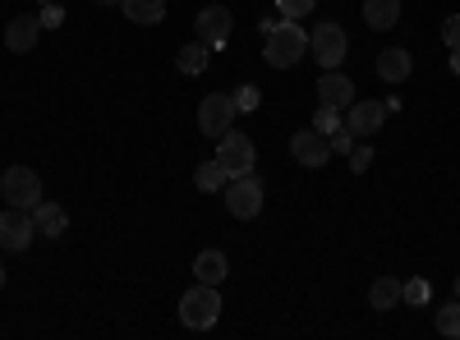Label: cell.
Wrapping results in <instances>:
<instances>
[{"mask_svg":"<svg viewBox=\"0 0 460 340\" xmlns=\"http://www.w3.org/2000/svg\"><path fill=\"white\" fill-rule=\"evenodd\" d=\"M235 97L230 92H208L203 97V106H199V129L208 134V138H221V134H230V125H235Z\"/></svg>","mask_w":460,"mask_h":340,"instance_id":"6","label":"cell"},{"mask_svg":"<svg viewBox=\"0 0 460 340\" xmlns=\"http://www.w3.org/2000/svg\"><path fill=\"white\" fill-rule=\"evenodd\" d=\"M217 161H221V170H226L230 179L249 175V170H253V143H249V134H240V129L221 134V138H217Z\"/></svg>","mask_w":460,"mask_h":340,"instance_id":"7","label":"cell"},{"mask_svg":"<svg viewBox=\"0 0 460 340\" xmlns=\"http://www.w3.org/2000/svg\"><path fill=\"white\" fill-rule=\"evenodd\" d=\"M281 19H286V14H281V10H277V14H262V19H258V32H262V37H267V32H272V28H277V23H281Z\"/></svg>","mask_w":460,"mask_h":340,"instance_id":"31","label":"cell"},{"mask_svg":"<svg viewBox=\"0 0 460 340\" xmlns=\"http://www.w3.org/2000/svg\"><path fill=\"white\" fill-rule=\"evenodd\" d=\"M226 207H230V216H240V221H253L262 212V184H258L253 170L226 179Z\"/></svg>","mask_w":460,"mask_h":340,"instance_id":"5","label":"cell"},{"mask_svg":"<svg viewBox=\"0 0 460 340\" xmlns=\"http://www.w3.org/2000/svg\"><path fill=\"white\" fill-rule=\"evenodd\" d=\"M230 28H235V14H230L226 5H208V10L199 14V42L226 47V42H230Z\"/></svg>","mask_w":460,"mask_h":340,"instance_id":"10","label":"cell"},{"mask_svg":"<svg viewBox=\"0 0 460 340\" xmlns=\"http://www.w3.org/2000/svg\"><path fill=\"white\" fill-rule=\"evenodd\" d=\"M32 240H37L32 212H23V207H5V212H0V248H10V253H23V248H28Z\"/></svg>","mask_w":460,"mask_h":340,"instance_id":"8","label":"cell"},{"mask_svg":"<svg viewBox=\"0 0 460 340\" xmlns=\"http://www.w3.org/2000/svg\"><path fill=\"white\" fill-rule=\"evenodd\" d=\"M97 5H120V0H97Z\"/></svg>","mask_w":460,"mask_h":340,"instance_id":"33","label":"cell"},{"mask_svg":"<svg viewBox=\"0 0 460 340\" xmlns=\"http://www.w3.org/2000/svg\"><path fill=\"white\" fill-rule=\"evenodd\" d=\"M304 51H309V37H304V28L295 23V19H281L272 32H267V65L272 69H290V65H299L304 60Z\"/></svg>","mask_w":460,"mask_h":340,"instance_id":"1","label":"cell"},{"mask_svg":"<svg viewBox=\"0 0 460 340\" xmlns=\"http://www.w3.org/2000/svg\"><path fill=\"white\" fill-rule=\"evenodd\" d=\"M37 32H42L37 14H14V19L5 23V47H10L14 56H28V51L37 47Z\"/></svg>","mask_w":460,"mask_h":340,"instance_id":"14","label":"cell"},{"mask_svg":"<svg viewBox=\"0 0 460 340\" xmlns=\"http://www.w3.org/2000/svg\"><path fill=\"white\" fill-rule=\"evenodd\" d=\"M456 299H460V276H456Z\"/></svg>","mask_w":460,"mask_h":340,"instance_id":"34","label":"cell"},{"mask_svg":"<svg viewBox=\"0 0 460 340\" xmlns=\"http://www.w3.org/2000/svg\"><path fill=\"white\" fill-rule=\"evenodd\" d=\"M318 5V0H277V10L286 14V19H299V14H309Z\"/></svg>","mask_w":460,"mask_h":340,"instance_id":"26","label":"cell"},{"mask_svg":"<svg viewBox=\"0 0 460 340\" xmlns=\"http://www.w3.org/2000/svg\"><path fill=\"white\" fill-rule=\"evenodd\" d=\"M0 194H5L10 207H23L32 212L37 203H42V179H37L32 166H10L5 175H0Z\"/></svg>","mask_w":460,"mask_h":340,"instance_id":"3","label":"cell"},{"mask_svg":"<svg viewBox=\"0 0 460 340\" xmlns=\"http://www.w3.org/2000/svg\"><path fill=\"white\" fill-rule=\"evenodd\" d=\"M32 225H37V235L60 240L65 225H69V216H65V207H56V203H37V207H32Z\"/></svg>","mask_w":460,"mask_h":340,"instance_id":"16","label":"cell"},{"mask_svg":"<svg viewBox=\"0 0 460 340\" xmlns=\"http://www.w3.org/2000/svg\"><path fill=\"white\" fill-rule=\"evenodd\" d=\"M438 331L442 336H460V299H456V304H447V309H438Z\"/></svg>","mask_w":460,"mask_h":340,"instance_id":"22","label":"cell"},{"mask_svg":"<svg viewBox=\"0 0 460 340\" xmlns=\"http://www.w3.org/2000/svg\"><path fill=\"white\" fill-rule=\"evenodd\" d=\"M401 19V0H364V23L368 28H392Z\"/></svg>","mask_w":460,"mask_h":340,"instance_id":"19","label":"cell"},{"mask_svg":"<svg viewBox=\"0 0 460 340\" xmlns=\"http://www.w3.org/2000/svg\"><path fill=\"white\" fill-rule=\"evenodd\" d=\"M290 157H295L299 166L318 170V166H327V157H332V143H327L318 129H299V134L290 138Z\"/></svg>","mask_w":460,"mask_h":340,"instance_id":"9","label":"cell"},{"mask_svg":"<svg viewBox=\"0 0 460 340\" xmlns=\"http://www.w3.org/2000/svg\"><path fill=\"white\" fill-rule=\"evenodd\" d=\"M37 5H51V0H37Z\"/></svg>","mask_w":460,"mask_h":340,"instance_id":"36","label":"cell"},{"mask_svg":"<svg viewBox=\"0 0 460 340\" xmlns=\"http://www.w3.org/2000/svg\"><path fill=\"white\" fill-rule=\"evenodd\" d=\"M194 179H199L203 194H217V188H226V179H230V175H226V170H221V161L212 157V161H203V166H199V175H194Z\"/></svg>","mask_w":460,"mask_h":340,"instance_id":"21","label":"cell"},{"mask_svg":"<svg viewBox=\"0 0 460 340\" xmlns=\"http://www.w3.org/2000/svg\"><path fill=\"white\" fill-rule=\"evenodd\" d=\"M309 51H314V60H318L323 69H341L345 51H350V37H345L341 23H318V28L309 32Z\"/></svg>","mask_w":460,"mask_h":340,"instance_id":"4","label":"cell"},{"mask_svg":"<svg viewBox=\"0 0 460 340\" xmlns=\"http://www.w3.org/2000/svg\"><path fill=\"white\" fill-rule=\"evenodd\" d=\"M373 69H377V79H382V83H405V79H410V69H414V60H410L405 47H387V51H377Z\"/></svg>","mask_w":460,"mask_h":340,"instance_id":"12","label":"cell"},{"mask_svg":"<svg viewBox=\"0 0 460 340\" xmlns=\"http://www.w3.org/2000/svg\"><path fill=\"white\" fill-rule=\"evenodd\" d=\"M451 74H460V51H451Z\"/></svg>","mask_w":460,"mask_h":340,"instance_id":"32","label":"cell"},{"mask_svg":"<svg viewBox=\"0 0 460 340\" xmlns=\"http://www.w3.org/2000/svg\"><path fill=\"white\" fill-rule=\"evenodd\" d=\"M194 276H199L203 285H221V281L230 276V262H226V253H221V248H203V253L194 257Z\"/></svg>","mask_w":460,"mask_h":340,"instance_id":"15","label":"cell"},{"mask_svg":"<svg viewBox=\"0 0 460 340\" xmlns=\"http://www.w3.org/2000/svg\"><path fill=\"white\" fill-rule=\"evenodd\" d=\"M382 120H387V106H382V101H355L350 116H345V129L359 134V138H368V134L382 129Z\"/></svg>","mask_w":460,"mask_h":340,"instance_id":"13","label":"cell"},{"mask_svg":"<svg viewBox=\"0 0 460 340\" xmlns=\"http://www.w3.org/2000/svg\"><path fill=\"white\" fill-rule=\"evenodd\" d=\"M258 101H262V97H258L253 83H244V88L235 92V110H258Z\"/></svg>","mask_w":460,"mask_h":340,"instance_id":"28","label":"cell"},{"mask_svg":"<svg viewBox=\"0 0 460 340\" xmlns=\"http://www.w3.org/2000/svg\"><path fill=\"white\" fill-rule=\"evenodd\" d=\"M0 285H5V267H0Z\"/></svg>","mask_w":460,"mask_h":340,"instance_id":"35","label":"cell"},{"mask_svg":"<svg viewBox=\"0 0 460 340\" xmlns=\"http://www.w3.org/2000/svg\"><path fill=\"white\" fill-rule=\"evenodd\" d=\"M221 318V294H217V285H194L184 299H180V322L189 327V331H208L212 322Z\"/></svg>","mask_w":460,"mask_h":340,"instance_id":"2","label":"cell"},{"mask_svg":"<svg viewBox=\"0 0 460 340\" xmlns=\"http://www.w3.org/2000/svg\"><path fill=\"white\" fill-rule=\"evenodd\" d=\"M125 5V19H134V23H162L166 19V0H120Z\"/></svg>","mask_w":460,"mask_h":340,"instance_id":"18","label":"cell"},{"mask_svg":"<svg viewBox=\"0 0 460 340\" xmlns=\"http://www.w3.org/2000/svg\"><path fill=\"white\" fill-rule=\"evenodd\" d=\"M314 129H318L323 138H332V134L341 129V110H336V106H318V116H314Z\"/></svg>","mask_w":460,"mask_h":340,"instance_id":"23","label":"cell"},{"mask_svg":"<svg viewBox=\"0 0 460 340\" xmlns=\"http://www.w3.org/2000/svg\"><path fill=\"white\" fill-rule=\"evenodd\" d=\"M327 143H332V153H341V157H350V153H355V134L345 129V125H341V129H336Z\"/></svg>","mask_w":460,"mask_h":340,"instance_id":"24","label":"cell"},{"mask_svg":"<svg viewBox=\"0 0 460 340\" xmlns=\"http://www.w3.org/2000/svg\"><path fill=\"white\" fill-rule=\"evenodd\" d=\"M318 106H336V110H350L355 106V83L345 79V74L327 69L318 79Z\"/></svg>","mask_w":460,"mask_h":340,"instance_id":"11","label":"cell"},{"mask_svg":"<svg viewBox=\"0 0 460 340\" xmlns=\"http://www.w3.org/2000/svg\"><path fill=\"white\" fill-rule=\"evenodd\" d=\"M368 166H373V153H368V147H355V153H350V170H359V175H364Z\"/></svg>","mask_w":460,"mask_h":340,"instance_id":"30","label":"cell"},{"mask_svg":"<svg viewBox=\"0 0 460 340\" xmlns=\"http://www.w3.org/2000/svg\"><path fill=\"white\" fill-rule=\"evenodd\" d=\"M368 304H373L377 313H387V309H396V304H401V281H392V276H382V281H373V290H368Z\"/></svg>","mask_w":460,"mask_h":340,"instance_id":"20","label":"cell"},{"mask_svg":"<svg viewBox=\"0 0 460 340\" xmlns=\"http://www.w3.org/2000/svg\"><path fill=\"white\" fill-rule=\"evenodd\" d=\"M442 42H447V51H460V14H447V23H442Z\"/></svg>","mask_w":460,"mask_h":340,"instance_id":"25","label":"cell"},{"mask_svg":"<svg viewBox=\"0 0 460 340\" xmlns=\"http://www.w3.org/2000/svg\"><path fill=\"white\" fill-rule=\"evenodd\" d=\"M208 60H212V47H208V42H189V47H180V56H175V69L194 79V74H203V69H208Z\"/></svg>","mask_w":460,"mask_h":340,"instance_id":"17","label":"cell"},{"mask_svg":"<svg viewBox=\"0 0 460 340\" xmlns=\"http://www.w3.org/2000/svg\"><path fill=\"white\" fill-rule=\"evenodd\" d=\"M37 23H42V28H60V23H65V10H60L56 0H51V5H42V14H37Z\"/></svg>","mask_w":460,"mask_h":340,"instance_id":"29","label":"cell"},{"mask_svg":"<svg viewBox=\"0 0 460 340\" xmlns=\"http://www.w3.org/2000/svg\"><path fill=\"white\" fill-rule=\"evenodd\" d=\"M401 299H410V304H424V299H429V281H405V285H401Z\"/></svg>","mask_w":460,"mask_h":340,"instance_id":"27","label":"cell"}]
</instances>
